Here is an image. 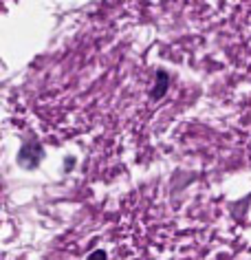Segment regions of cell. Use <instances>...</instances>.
<instances>
[{"label": "cell", "instance_id": "cell-1", "mask_svg": "<svg viewBox=\"0 0 251 260\" xmlns=\"http://www.w3.org/2000/svg\"><path fill=\"white\" fill-rule=\"evenodd\" d=\"M42 157H44V148L38 141H27L18 150V166L24 168V170H35L40 166Z\"/></svg>", "mask_w": 251, "mask_h": 260}, {"label": "cell", "instance_id": "cell-3", "mask_svg": "<svg viewBox=\"0 0 251 260\" xmlns=\"http://www.w3.org/2000/svg\"><path fill=\"white\" fill-rule=\"evenodd\" d=\"M88 260H108V256H106L104 249H95L91 256H88Z\"/></svg>", "mask_w": 251, "mask_h": 260}, {"label": "cell", "instance_id": "cell-2", "mask_svg": "<svg viewBox=\"0 0 251 260\" xmlns=\"http://www.w3.org/2000/svg\"><path fill=\"white\" fill-rule=\"evenodd\" d=\"M167 86H170V75H167L163 69L157 71V82H154V88H152L150 97L152 100H161V97L167 93Z\"/></svg>", "mask_w": 251, "mask_h": 260}, {"label": "cell", "instance_id": "cell-4", "mask_svg": "<svg viewBox=\"0 0 251 260\" xmlns=\"http://www.w3.org/2000/svg\"><path fill=\"white\" fill-rule=\"evenodd\" d=\"M64 166H66V168H73V166H75V159H73V157H68V159H66V164H64Z\"/></svg>", "mask_w": 251, "mask_h": 260}]
</instances>
